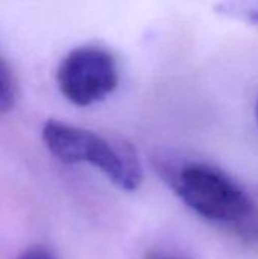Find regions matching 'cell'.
Segmentation results:
<instances>
[{
  "mask_svg": "<svg viewBox=\"0 0 258 259\" xmlns=\"http://www.w3.org/2000/svg\"><path fill=\"white\" fill-rule=\"evenodd\" d=\"M41 138L58 161L64 164L88 162L123 191H135L143 182L137 150L126 140L106 138L59 120H47Z\"/></svg>",
  "mask_w": 258,
  "mask_h": 259,
  "instance_id": "6da1fadb",
  "label": "cell"
},
{
  "mask_svg": "<svg viewBox=\"0 0 258 259\" xmlns=\"http://www.w3.org/2000/svg\"><path fill=\"white\" fill-rule=\"evenodd\" d=\"M161 173L178 197L207 220L233 223L245 219L252 209L248 194L213 165L161 164Z\"/></svg>",
  "mask_w": 258,
  "mask_h": 259,
  "instance_id": "7a4b0ae2",
  "label": "cell"
},
{
  "mask_svg": "<svg viewBox=\"0 0 258 259\" xmlns=\"http://www.w3.org/2000/svg\"><path fill=\"white\" fill-rule=\"evenodd\" d=\"M116 58L97 46H82L68 52L58 65L56 83L73 105L85 108L105 100L119 85Z\"/></svg>",
  "mask_w": 258,
  "mask_h": 259,
  "instance_id": "3957f363",
  "label": "cell"
},
{
  "mask_svg": "<svg viewBox=\"0 0 258 259\" xmlns=\"http://www.w3.org/2000/svg\"><path fill=\"white\" fill-rule=\"evenodd\" d=\"M214 12L258 29V0H220Z\"/></svg>",
  "mask_w": 258,
  "mask_h": 259,
  "instance_id": "277c9868",
  "label": "cell"
},
{
  "mask_svg": "<svg viewBox=\"0 0 258 259\" xmlns=\"http://www.w3.org/2000/svg\"><path fill=\"white\" fill-rule=\"evenodd\" d=\"M17 102V85L9 65L0 56V114H8Z\"/></svg>",
  "mask_w": 258,
  "mask_h": 259,
  "instance_id": "5b68a950",
  "label": "cell"
},
{
  "mask_svg": "<svg viewBox=\"0 0 258 259\" xmlns=\"http://www.w3.org/2000/svg\"><path fill=\"white\" fill-rule=\"evenodd\" d=\"M17 259H55L53 253L44 246H32L21 252Z\"/></svg>",
  "mask_w": 258,
  "mask_h": 259,
  "instance_id": "8992f818",
  "label": "cell"
},
{
  "mask_svg": "<svg viewBox=\"0 0 258 259\" xmlns=\"http://www.w3.org/2000/svg\"><path fill=\"white\" fill-rule=\"evenodd\" d=\"M148 259H186L182 256H176V255H164V253H152Z\"/></svg>",
  "mask_w": 258,
  "mask_h": 259,
  "instance_id": "52a82bcc",
  "label": "cell"
},
{
  "mask_svg": "<svg viewBox=\"0 0 258 259\" xmlns=\"http://www.w3.org/2000/svg\"><path fill=\"white\" fill-rule=\"evenodd\" d=\"M255 118H257V123H258V102H257V106H255Z\"/></svg>",
  "mask_w": 258,
  "mask_h": 259,
  "instance_id": "ba28073f",
  "label": "cell"
}]
</instances>
